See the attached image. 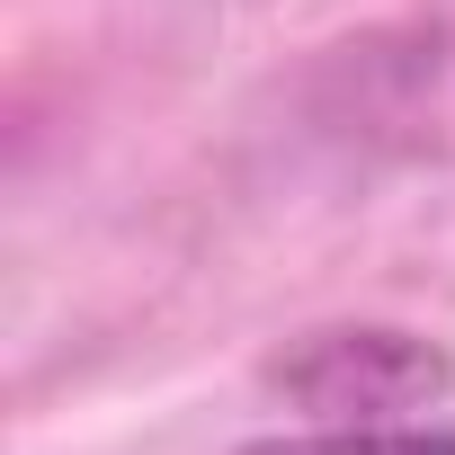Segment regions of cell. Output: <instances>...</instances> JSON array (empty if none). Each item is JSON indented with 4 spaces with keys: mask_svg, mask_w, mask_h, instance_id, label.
Masks as SVG:
<instances>
[{
    "mask_svg": "<svg viewBox=\"0 0 455 455\" xmlns=\"http://www.w3.org/2000/svg\"><path fill=\"white\" fill-rule=\"evenodd\" d=\"M242 455H455V428L437 419H366V428H304V437H259Z\"/></svg>",
    "mask_w": 455,
    "mask_h": 455,
    "instance_id": "obj_2",
    "label": "cell"
},
{
    "mask_svg": "<svg viewBox=\"0 0 455 455\" xmlns=\"http://www.w3.org/2000/svg\"><path fill=\"white\" fill-rule=\"evenodd\" d=\"M268 393H277L286 411H304L313 428H366V419L437 411V402L455 393V366H446V348L419 339V331L339 322V331L295 339V348L268 366Z\"/></svg>",
    "mask_w": 455,
    "mask_h": 455,
    "instance_id": "obj_1",
    "label": "cell"
}]
</instances>
